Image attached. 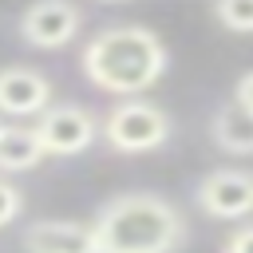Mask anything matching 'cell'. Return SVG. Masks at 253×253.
I'll return each instance as SVG.
<instances>
[{
	"label": "cell",
	"mask_w": 253,
	"mask_h": 253,
	"mask_svg": "<svg viewBox=\"0 0 253 253\" xmlns=\"http://www.w3.org/2000/svg\"><path fill=\"white\" fill-rule=\"evenodd\" d=\"M213 20L225 32L253 36V0H213Z\"/></svg>",
	"instance_id": "11"
},
{
	"label": "cell",
	"mask_w": 253,
	"mask_h": 253,
	"mask_svg": "<svg viewBox=\"0 0 253 253\" xmlns=\"http://www.w3.org/2000/svg\"><path fill=\"white\" fill-rule=\"evenodd\" d=\"M221 253H253V221H249V225H237V229L221 241Z\"/></svg>",
	"instance_id": "13"
},
{
	"label": "cell",
	"mask_w": 253,
	"mask_h": 253,
	"mask_svg": "<svg viewBox=\"0 0 253 253\" xmlns=\"http://www.w3.org/2000/svg\"><path fill=\"white\" fill-rule=\"evenodd\" d=\"M51 107V79L36 67H0V115L32 119Z\"/></svg>",
	"instance_id": "7"
},
{
	"label": "cell",
	"mask_w": 253,
	"mask_h": 253,
	"mask_svg": "<svg viewBox=\"0 0 253 253\" xmlns=\"http://www.w3.org/2000/svg\"><path fill=\"white\" fill-rule=\"evenodd\" d=\"M83 28V12L71 0H32L20 12V36L36 51H59L67 47Z\"/></svg>",
	"instance_id": "6"
},
{
	"label": "cell",
	"mask_w": 253,
	"mask_h": 253,
	"mask_svg": "<svg viewBox=\"0 0 253 253\" xmlns=\"http://www.w3.org/2000/svg\"><path fill=\"white\" fill-rule=\"evenodd\" d=\"M91 229L99 253H178L186 245V217L174 202L150 190L107 198Z\"/></svg>",
	"instance_id": "2"
},
{
	"label": "cell",
	"mask_w": 253,
	"mask_h": 253,
	"mask_svg": "<svg viewBox=\"0 0 253 253\" xmlns=\"http://www.w3.org/2000/svg\"><path fill=\"white\" fill-rule=\"evenodd\" d=\"M99 134L119 154H146V150L166 146L170 115L150 99H123L107 111V119L99 123Z\"/></svg>",
	"instance_id": "3"
},
{
	"label": "cell",
	"mask_w": 253,
	"mask_h": 253,
	"mask_svg": "<svg viewBox=\"0 0 253 253\" xmlns=\"http://www.w3.org/2000/svg\"><path fill=\"white\" fill-rule=\"evenodd\" d=\"M28 253H99L91 221H67V217H43L24 229Z\"/></svg>",
	"instance_id": "8"
},
{
	"label": "cell",
	"mask_w": 253,
	"mask_h": 253,
	"mask_svg": "<svg viewBox=\"0 0 253 253\" xmlns=\"http://www.w3.org/2000/svg\"><path fill=\"white\" fill-rule=\"evenodd\" d=\"M233 99H237L241 107H249V111H253V71H245V75L237 79V91H233Z\"/></svg>",
	"instance_id": "14"
},
{
	"label": "cell",
	"mask_w": 253,
	"mask_h": 253,
	"mask_svg": "<svg viewBox=\"0 0 253 253\" xmlns=\"http://www.w3.org/2000/svg\"><path fill=\"white\" fill-rule=\"evenodd\" d=\"M166 43L142 24H111L83 47V75L99 91L123 99H138L142 91H150L166 75Z\"/></svg>",
	"instance_id": "1"
},
{
	"label": "cell",
	"mask_w": 253,
	"mask_h": 253,
	"mask_svg": "<svg viewBox=\"0 0 253 253\" xmlns=\"http://www.w3.org/2000/svg\"><path fill=\"white\" fill-rule=\"evenodd\" d=\"M107 4H119V0H107Z\"/></svg>",
	"instance_id": "15"
},
{
	"label": "cell",
	"mask_w": 253,
	"mask_h": 253,
	"mask_svg": "<svg viewBox=\"0 0 253 253\" xmlns=\"http://www.w3.org/2000/svg\"><path fill=\"white\" fill-rule=\"evenodd\" d=\"M47 154L36 138L32 126H0V174H24L32 166H40Z\"/></svg>",
	"instance_id": "10"
},
{
	"label": "cell",
	"mask_w": 253,
	"mask_h": 253,
	"mask_svg": "<svg viewBox=\"0 0 253 253\" xmlns=\"http://www.w3.org/2000/svg\"><path fill=\"white\" fill-rule=\"evenodd\" d=\"M194 202L213 221L249 217L253 213V170H241V166H217V170H210L198 182Z\"/></svg>",
	"instance_id": "4"
},
{
	"label": "cell",
	"mask_w": 253,
	"mask_h": 253,
	"mask_svg": "<svg viewBox=\"0 0 253 253\" xmlns=\"http://www.w3.org/2000/svg\"><path fill=\"white\" fill-rule=\"evenodd\" d=\"M43 154H55V158H67V154H79L95 142L99 134V123L87 107L79 103H51L47 111H40V123L32 126Z\"/></svg>",
	"instance_id": "5"
},
{
	"label": "cell",
	"mask_w": 253,
	"mask_h": 253,
	"mask_svg": "<svg viewBox=\"0 0 253 253\" xmlns=\"http://www.w3.org/2000/svg\"><path fill=\"white\" fill-rule=\"evenodd\" d=\"M0 126H4V119H0Z\"/></svg>",
	"instance_id": "16"
},
{
	"label": "cell",
	"mask_w": 253,
	"mask_h": 253,
	"mask_svg": "<svg viewBox=\"0 0 253 253\" xmlns=\"http://www.w3.org/2000/svg\"><path fill=\"white\" fill-rule=\"evenodd\" d=\"M210 134L225 154H253V111L241 107L237 99H229L225 107L213 111Z\"/></svg>",
	"instance_id": "9"
},
{
	"label": "cell",
	"mask_w": 253,
	"mask_h": 253,
	"mask_svg": "<svg viewBox=\"0 0 253 253\" xmlns=\"http://www.w3.org/2000/svg\"><path fill=\"white\" fill-rule=\"evenodd\" d=\"M20 210H24V198H20V190H16L8 178H0V229H4V225H12Z\"/></svg>",
	"instance_id": "12"
}]
</instances>
